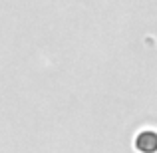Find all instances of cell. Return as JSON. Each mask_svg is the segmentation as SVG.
<instances>
[{
	"label": "cell",
	"mask_w": 157,
	"mask_h": 153,
	"mask_svg": "<svg viewBox=\"0 0 157 153\" xmlns=\"http://www.w3.org/2000/svg\"><path fill=\"white\" fill-rule=\"evenodd\" d=\"M135 147L139 153H157V131L145 129L135 137Z\"/></svg>",
	"instance_id": "cell-1"
}]
</instances>
